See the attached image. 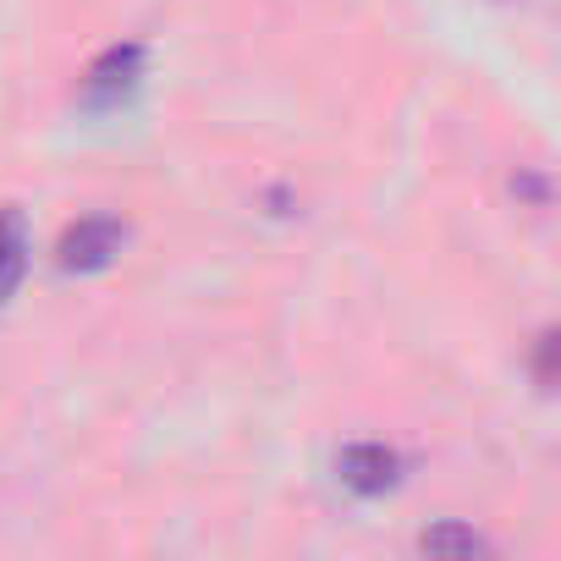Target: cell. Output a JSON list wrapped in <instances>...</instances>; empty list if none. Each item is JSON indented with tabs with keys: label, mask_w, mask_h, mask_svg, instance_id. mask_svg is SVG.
Returning <instances> with one entry per match:
<instances>
[{
	"label": "cell",
	"mask_w": 561,
	"mask_h": 561,
	"mask_svg": "<svg viewBox=\"0 0 561 561\" xmlns=\"http://www.w3.org/2000/svg\"><path fill=\"white\" fill-rule=\"evenodd\" d=\"M144 78H149V45H144V39H116V45H105V50L83 67V78H78V105H83L89 116H116V111H127V105L144 94Z\"/></svg>",
	"instance_id": "cell-1"
},
{
	"label": "cell",
	"mask_w": 561,
	"mask_h": 561,
	"mask_svg": "<svg viewBox=\"0 0 561 561\" xmlns=\"http://www.w3.org/2000/svg\"><path fill=\"white\" fill-rule=\"evenodd\" d=\"M127 220L122 215H83L61 231L56 242V270L61 275H100L116 264V253L127 248Z\"/></svg>",
	"instance_id": "cell-2"
},
{
	"label": "cell",
	"mask_w": 561,
	"mask_h": 561,
	"mask_svg": "<svg viewBox=\"0 0 561 561\" xmlns=\"http://www.w3.org/2000/svg\"><path fill=\"white\" fill-rule=\"evenodd\" d=\"M402 457L391 451V446H380V440H353V446H342V457H336V479L353 490V495H364V501H375V495H391L397 484H402Z\"/></svg>",
	"instance_id": "cell-3"
},
{
	"label": "cell",
	"mask_w": 561,
	"mask_h": 561,
	"mask_svg": "<svg viewBox=\"0 0 561 561\" xmlns=\"http://www.w3.org/2000/svg\"><path fill=\"white\" fill-rule=\"evenodd\" d=\"M28 259H34V231H28V215L18 204L0 209V309H7L28 275Z\"/></svg>",
	"instance_id": "cell-4"
},
{
	"label": "cell",
	"mask_w": 561,
	"mask_h": 561,
	"mask_svg": "<svg viewBox=\"0 0 561 561\" xmlns=\"http://www.w3.org/2000/svg\"><path fill=\"white\" fill-rule=\"evenodd\" d=\"M419 550L424 556H490L495 545L479 528H468V523H435V528L419 534Z\"/></svg>",
	"instance_id": "cell-5"
}]
</instances>
